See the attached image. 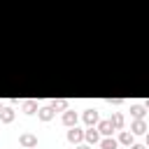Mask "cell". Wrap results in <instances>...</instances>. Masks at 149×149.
<instances>
[{"instance_id": "1", "label": "cell", "mask_w": 149, "mask_h": 149, "mask_svg": "<svg viewBox=\"0 0 149 149\" xmlns=\"http://www.w3.org/2000/svg\"><path fill=\"white\" fill-rule=\"evenodd\" d=\"M84 140H86L88 144H98V142H100V130H98V126H88V128L84 130Z\"/></svg>"}, {"instance_id": "2", "label": "cell", "mask_w": 149, "mask_h": 149, "mask_svg": "<svg viewBox=\"0 0 149 149\" xmlns=\"http://www.w3.org/2000/svg\"><path fill=\"white\" fill-rule=\"evenodd\" d=\"M19 144L26 147V149H33V147H37V135H33V133H21Z\"/></svg>"}, {"instance_id": "3", "label": "cell", "mask_w": 149, "mask_h": 149, "mask_svg": "<svg viewBox=\"0 0 149 149\" xmlns=\"http://www.w3.org/2000/svg\"><path fill=\"white\" fill-rule=\"evenodd\" d=\"M130 133H133V135H147V121H144V119H133Z\"/></svg>"}, {"instance_id": "4", "label": "cell", "mask_w": 149, "mask_h": 149, "mask_svg": "<svg viewBox=\"0 0 149 149\" xmlns=\"http://www.w3.org/2000/svg\"><path fill=\"white\" fill-rule=\"evenodd\" d=\"M84 140V130L81 128H77V126H72L70 130H68V142H72V144H79Z\"/></svg>"}, {"instance_id": "5", "label": "cell", "mask_w": 149, "mask_h": 149, "mask_svg": "<svg viewBox=\"0 0 149 149\" xmlns=\"http://www.w3.org/2000/svg\"><path fill=\"white\" fill-rule=\"evenodd\" d=\"M54 114H56V109L49 105V107H40L37 109V116H40V121H51L54 119Z\"/></svg>"}, {"instance_id": "6", "label": "cell", "mask_w": 149, "mask_h": 149, "mask_svg": "<svg viewBox=\"0 0 149 149\" xmlns=\"http://www.w3.org/2000/svg\"><path fill=\"white\" fill-rule=\"evenodd\" d=\"M98 121H100V116H98L95 109H86L84 112V123L86 126H98Z\"/></svg>"}, {"instance_id": "7", "label": "cell", "mask_w": 149, "mask_h": 149, "mask_svg": "<svg viewBox=\"0 0 149 149\" xmlns=\"http://www.w3.org/2000/svg\"><path fill=\"white\" fill-rule=\"evenodd\" d=\"M14 116H16V112H14L12 107H2V109H0V121H2V123H12Z\"/></svg>"}, {"instance_id": "8", "label": "cell", "mask_w": 149, "mask_h": 149, "mask_svg": "<svg viewBox=\"0 0 149 149\" xmlns=\"http://www.w3.org/2000/svg\"><path fill=\"white\" fill-rule=\"evenodd\" d=\"M63 126H68V128L77 126V114H74L72 109H65V112H63Z\"/></svg>"}, {"instance_id": "9", "label": "cell", "mask_w": 149, "mask_h": 149, "mask_svg": "<svg viewBox=\"0 0 149 149\" xmlns=\"http://www.w3.org/2000/svg\"><path fill=\"white\" fill-rule=\"evenodd\" d=\"M112 126H114V130H123V123H126V119H123V114L121 112H112Z\"/></svg>"}, {"instance_id": "10", "label": "cell", "mask_w": 149, "mask_h": 149, "mask_svg": "<svg viewBox=\"0 0 149 149\" xmlns=\"http://www.w3.org/2000/svg\"><path fill=\"white\" fill-rule=\"evenodd\" d=\"M98 130L107 137V135H112V133H114V126H112V121H109V119H105V121H98Z\"/></svg>"}, {"instance_id": "11", "label": "cell", "mask_w": 149, "mask_h": 149, "mask_svg": "<svg viewBox=\"0 0 149 149\" xmlns=\"http://www.w3.org/2000/svg\"><path fill=\"white\" fill-rule=\"evenodd\" d=\"M144 112H147L144 105H130V116L133 119H144Z\"/></svg>"}, {"instance_id": "12", "label": "cell", "mask_w": 149, "mask_h": 149, "mask_svg": "<svg viewBox=\"0 0 149 149\" xmlns=\"http://www.w3.org/2000/svg\"><path fill=\"white\" fill-rule=\"evenodd\" d=\"M100 147L102 149H119V140H114L112 135H107L105 140H100Z\"/></svg>"}, {"instance_id": "13", "label": "cell", "mask_w": 149, "mask_h": 149, "mask_svg": "<svg viewBox=\"0 0 149 149\" xmlns=\"http://www.w3.org/2000/svg\"><path fill=\"white\" fill-rule=\"evenodd\" d=\"M119 144H126V147H130V144H133V133H128V130H121V133H119Z\"/></svg>"}, {"instance_id": "14", "label": "cell", "mask_w": 149, "mask_h": 149, "mask_svg": "<svg viewBox=\"0 0 149 149\" xmlns=\"http://www.w3.org/2000/svg\"><path fill=\"white\" fill-rule=\"evenodd\" d=\"M37 109H40V107H37L35 100H23V112H26V114H35Z\"/></svg>"}, {"instance_id": "15", "label": "cell", "mask_w": 149, "mask_h": 149, "mask_svg": "<svg viewBox=\"0 0 149 149\" xmlns=\"http://www.w3.org/2000/svg\"><path fill=\"white\" fill-rule=\"evenodd\" d=\"M51 107H54L56 112H58V109H63V112H65V109H68V100H65V98H58V100H54V102H51Z\"/></svg>"}, {"instance_id": "16", "label": "cell", "mask_w": 149, "mask_h": 149, "mask_svg": "<svg viewBox=\"0 0 149 149\" xmlns=\"http://www.w3.org/2000/svg\"><path fill=\"white\" fill-rule=\"evenodd\" d=\"M130 149H147V144H137V142H133V144H130Z\"/></svg>"}, {"instance_id": "17", "label": "cell", "mask_w": 149, "mask_h": 149, "mask_svg": "<svg viewBox=\"0 0 149 149\" xmlns=\"http://www.w3.org/2000/svg\"><path fill=\"white\" fill-rule=\"evenodd\" d=\"M74 149H91V147H88V144H77Z\"/></svg>"}, {"instance_id": "18", "label": "cell", "mask_w": 149, "mask_h": 149, "mask_svg": "<svg viewBox=\"0 0 149 149\" xmlns=\"http://www.w3.org/2000/svg\"><path fill=\"white\" fill-rule=\"evenodd\" d=\"M144 142H147V147H149V133H147V137H144Z\"/></svg>"}, {"instance_id": "19", "label": "cell", "mask_w": 149, "mask_h": 149, "mask_svg": "<svg viewBox=\"0 0 149 149\" xmlns=\"http://www.w3.org/2000/svg\"><path fill=\"white\" fill-rule=\"evenodd\" d=\"M144 107H147V109H149V100H147V102H144Z\"/></svg>"}, {"instance_id": "20", "label": "cell", "mask_w": 149, "mask_h": 149, "mask_svg": "<svg viewBox=\"0 0 149 149\" xmlns=\"http://www.w3.org/2000/svg\"><path fill=\"white\" fill-rule=\"evenodd\" d=\"M33 149H37V147H33Z\"/></svg>"}, {"instance_id": "21", "label": "cell", "mask_w": 149, "mask_h": 149, "mask_svg": "<svg viewBox=\"0 0 149 149\" xmlns=\"http://www.w3.org/2000/svg\"><path fill=\"white\" fill-rule=\"evenodd\" d=\"M0 109H2V105H0Z\"/></svg>"}]
</instances>
